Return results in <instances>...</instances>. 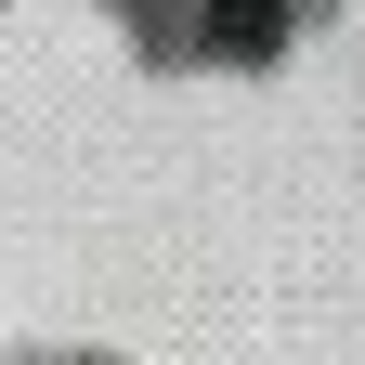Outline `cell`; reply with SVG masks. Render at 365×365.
Here are the masks:
<instances>
[{"instance_id": "1", "label": "cell", "mask_w": 365, "mask_h": 365, "mask_svg": "<svg viewBox=\"0 0 365 365\" xmlns=\"http://www.w3.org/2000/svg\"><path fill=\"white\" fill-rule=\"evenodd\" d=\"M222 39L235 53H274V0H222Z\"/></svg>"}]
</instances>
